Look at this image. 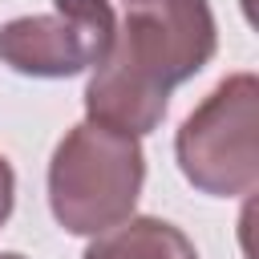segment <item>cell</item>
<instances>
[{
    "mask_svg": "<svg viewBox=\"0 0 259 259\" xmlns=\"http://www.w3.org/2000/svg\"><path fill=\"white\" fill-rule=\"evenodd\" d=\"M125 24L85 85V113L121 134L158 130L170 89L190 81L219 45L206 0H121Z\"/></svg>",
    "mask_w": 259,
    "mask_h": 259,
    "instance_id": "6da1fadb",
    "label": "cell"
},
{
    "mask_svg": "<svg viewBox=\"0 0 259 259\" xmlns=\"http://www.w3.org/2000/svg\"><path fill=\"white\" fill-rule=\"evenodd\" d=\"M146 182V154L134 134L101 121L73 125L49 162V206L69 235H101L125 223Z\"/></svg>",
    "mask_w": 259,
    "mask_h": 259,
    "instance_id": "7a4b0ae2",
    "label": "cell"
},
{
    "mask_svg": "<svg viewBox=\"0 0 259 259\" xmlns=\"http://www.w3.org/2000/svg\"><path fill=\"white\" fill-rule=\"evenodd\" d=\"M182 178L210 198L251 194L259 182V81L223 77L174 138Z\"/></svg>",
    "mask_w": 259,
    "mask_h": 259,
    "instance_id": "3957f363",
    "label": "cell"
},
{
    "mask_svg": "<svg viewBox=\"0 0 259 259\" xmlns=\"http://www.w3.org/2000/svg\"><path fill=\"white\" fill-rule=\"evenodd\" d=\"M113 32L109 0H53V12L0 24V65L24 77H73L101 65Z\"/></svg>",
    "mask_w": 259,
    "mask_h": 259,
    "instance_id": "277c9868",
    "label": "cell"
},
{
    "mask_svg": "<svg viewBox=\"0 0 259 259\" xmlns=\"http://www.w3.org/2000/svg\"><path fill=\"white\" fill-rule=\"evenodd\" d=\"M81 259H198V251L174 223L154 214H130L125 223L93 235Z\"/></svg>",
    "mask_w": 259,
    "mask_h": 259,
    "instance_id": "5b68a950",
    "label": "cell"
},
{
    "mask_svg": "<svg viewBox=\"0 0 259 259\" xmlns=\"http://www.w3.org/2000/svg\"><path fill=\"white\" fill-rule=\"evenodd\" d=\"M12 202H16V174H12L8 158L0 154V227L8 223V214H12Z\"/></svg>",
    "mask_w": 259,
    "mask_h": 259,
    "instance_id": "8992f818",
    "label": "cell"
},
{
    "mask_svg": "<svg viewBox=\"0 0 259 259\" xmlns=\"http://www.w3.org/2000/svg\"><path fill=\"white\" fill-rule=\"evenodd\" d=\"M0 259H24V255H16V251H0Z\"/></svg>",
    "mask_w": 259,
    "mask_h": 259,
    "instance_id": "52a82bcc",
    "label": "cell"
}]
</instances>
